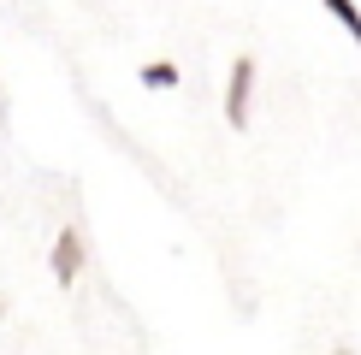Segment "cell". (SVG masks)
I'll use <instances>...</instances> for the list:
<instances>
[{"label":"cell","mask_w":361,"mask_h":355,"mask_svg":"<svg viewBox=\"0 0 361 355\" xmlns=\"http://www.w3.org/2000/svg\"><path fill=\"white\" fill-rule=\"evenodd\" d=\"M320 6L343 24V36H350V42H355V54H361V6H355V0H320Z\"/></svg>","instance_id":"3"},{"label":"cell","mask_w":361,"mask_h":355,"mask_svg":"<svg viewBox=\"0 0 361 355\" xmlns=\"http://www.w3.org/2000/svg\"><path fill=\"white\" fill-rule=\"evenodd\" d=\"M249 101H255V59L237 54L231 77H225V118H231V130H249Z\"/></svg>","instance_id":"1"},{"label":"cell","mask_w":361,"mask_h":355,"mask_svg":"<svg viewBox=\"0 0 361 355\" xmlns=\"http://www.w3.org/2000/svg\"><path fill=\"white\" fill-rule=\"evenodd\" d=\"M142 83L148 89H178V66L172 59H154V66H142Z\"/></svg>","instance_id":"4"},{"label":"cell","mask_w":361,"mask_h":355,"mask_svg":"<svg viewBox=\"0 0 361 355\" xmlns=\"http://www.w3.org/2000/svg\"><path fill=\"white\" fill-rule=\"evenodd\" d=\"M48 266H54V278H59V285H78V273H83V231H78V225H66V231L54 237Z\"/></svg>","instance_id":"2"}]
</instances>
